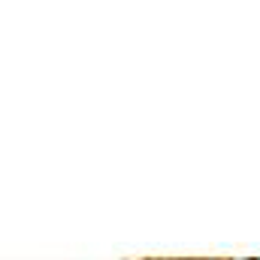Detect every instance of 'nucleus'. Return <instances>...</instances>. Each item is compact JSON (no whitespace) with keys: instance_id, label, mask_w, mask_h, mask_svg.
Masks as SVG:
<instances>
[{"instance_id":"obj_1","label":"nucleus","mask_w":260,"mask_h":260,"mask_svg":"<svg viewBox=\"0 0 260 260\" xmlns=\"http://www.w3.org/2000/svg\"><path fill=\"white\" fill-rule=\"evenodd\" d=\"M251 260H260V257H251Z\"/></svg>"}]
</instances>
